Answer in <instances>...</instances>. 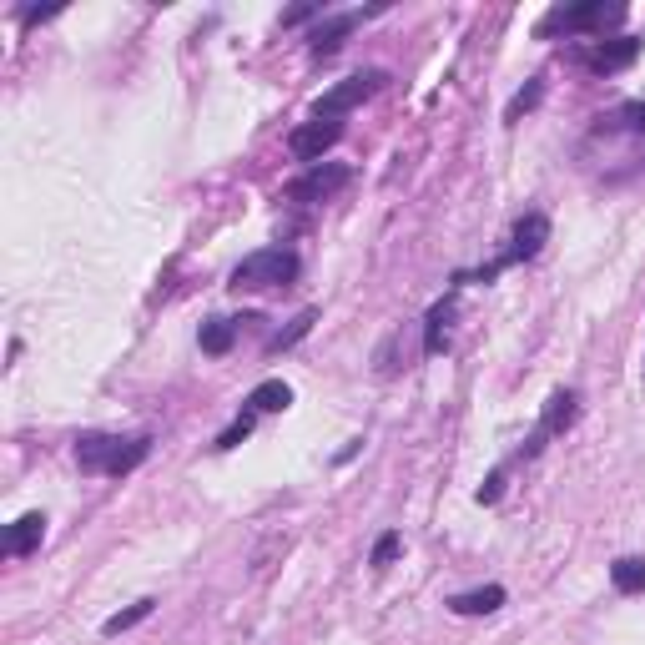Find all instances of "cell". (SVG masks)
I'll use <instances>...</instances> for the list:
<instances>
[{
	"label": "cell",
	"mask_w": 645,
	"mask_h": 645,
	"mask_svg": "<svg viewBox=\"0 0 645 645\" xmlns=\"http://www.w3.org/2000/svg\"><path fill=\"white\" fill-rule=\"evenodd\" d=\"M404 550V540H399V530H383L378 540H373V555H368V565H389L394 555Z\"/></svg>",
	"instance_id": "21"
},
{
	"label": "cell",
	"mask_w": 645,
	"mask_h": 645,
	"mask_svg": "<svg viewBox=\"0 0 645 645\" xmlns=\"http://www.w3.org/2000/svg\"><path fill=\"white\" fill-rule=\"evenodd\" d=\"M288 404H293V389H288L283 378H268V383H257V389L247 394V409L252 414H283Z\"/></svg>",
	"instance_id": "12"
},
{
	"label": "cell",
	"mask_w": 645,
	"mask_h": 645,
	"mask_svg": "<svg viewBox=\"0 0 645 645\" xmlns=\"http://www.w3.org/2000/svg\"><path fill=\"white\" fill-rule=\"evenodd\" d=\"M348 167H338V162H328V167H308L298 182H288V197L293 202H328L338 187H348Z\"/></svg>",
	"instance_id": "5"
},
{
	"label": "cell",
	"mask_w": 645,
	"mask_h": 645,
	"mask_svg": "<svg viewBox=\"0 0 645 645\" xmlns=\"http://www.w3.org/2000/svg\"><path fill=\"white\" fill-rule=\"evenodd\" d=\"M635 56H640V41L635 36H615V41H600L595 51H585V66L600 71V76H610V71H625Z\"/></svg>",
	"instance_id": "9"
},
{
	"label": "cell",
	"mask_w": 645,
	"mask_h": 645,
	"mask_svg": "<svg viewBox=\"0 0 645 645\" xmlns=\"http://www.w3.org/2000/svg\"><path fill=\"white\" fill-rule=\"evenodd\" d=\"M610 585H615L620 595H640V590H645V560H640V555H620V560L610 565Z\"/></svg>",
	"instance_id": "15"
},
{
	"label": "cell",
	"mask_w": 645,
	"mask_h": 645,
	"mask_svg": "<svg viewBox=\"0 0 645 645\" xmlns=\"http://www.w3.org/2000/svg\"><path fill=\"white\" fill-rule=\"evenodd\" d=\"M298 278V252L288 247H263V252H247L242 263L232 268V288H288Z\"/></svg>",
	"instance_id": "2"
},
{
	"label": "cell",
	"mask_w": 645,
	"mask_h": 645,
	"mask_svg": "<svg viewBox=\"0 0 645 645\" xmlns=\"http://www.w3.org/2000/svg\"><path fill=\"white\" fill-rule=\"evenodd\" d=\"M449 318H454V298H444V303L429 308V318H424V353H444V343H449Z\"/></svg>",
	"instance_id": "14"
},
{
	"label": "cell",
	"mask_w": 645,
	"mask_h": 645,
	"mask_svg": "<svg viewBox=\"0 0 645 645\" xmlns=\"http://www.w3.org/2000/svg\"><path fill=\"white\" fill-rule=\"evenodd\" d=\"M383 86H389V71H358V76L338 81L333 91H323V96L313 101V116H318V121H338L343 111L363 106V101H368V96H378Z\"/></svg>",
	"instance_id": "4"
},
{
	"label": "cell",
	"mask_w": 645,
	"mask_h": 645,
	"mask_svg": "<svg viewBox=\"0 0 645 645\" xmlns=\"http://www.w3.org/2000/svg\"><path fill=\"white\" fill-rule=\"evenodd\" d=\"M303 21H323V6H293V11H283V26H303Z\"/></svg>",
	"instance_id": "22"
},
{
	"label": "cell",
	"mask_w": 645,
	"mask_h": 645,
	"mask_svg": "<svg viewBox=\"0 0 645 645\" xmlns=\"http://www.w3.org/2000/svg\"><path fill=\"white\" fill-rule=\"evenodd\" d=\"M147 615H152V600H137L132 610H116V615H111V620H106L101 630H106V635H121V630H132V625H142Z\"/></svg>",
	"instance_id": "18"
},
{
	"label": "cell",
	"mask_w": 645,
	"mask_h": 645,
	"mask_svg": "<svg viewBox=\"0 0 645 645\" xmlns=\"http://www.w3.org/2000/svg\"><path fill=\"white\" fill-rule=\"evenodd\" d=\"M499 605H504V585L464 590V595H454V600H449V610H454V615H494Z\"/></svg>",
	"instance_id": "13"
},
{
	"label": "cell",
	"mask_w": 645,
	"mask_h": 645,
	"mask_svg": "<svg viewBox=\"0 0 645 645\" xmlns=\"http://www.w3.org/2000/svg\"><path fill=\"white\" fill-rule=\"evenodd\" d=\"M499 489H504V469H494V474L479 484V504H494V499H499Z\"/></svg>",
	"instance_id": "23"
},
{
	"label": "cell",
	"mask_w": 645,
	"mask_h": 645,
	"mask_svg": "<svg viewBox=\"0 0 645 645\" xmlns=\"http://www.w3.org/2000/svg\"><path fill=\"white\" fill-rule=\"evenodd\" d=\"M540 96H545V81L535 76V81H530V86H525L520 96H514V101L504 106V121H520L525 111H535V106H540Z\"/></svg>",
	"instance_id": "17"
},
{
	"label": "cell",
	"mask_w": 645,
	"mask_h": 645,
	"mask_svg": "<svg viewBox=\"0 0 645 645\" xmlns=\"http://www.w3.org/2000/svg\"><path fill=\"white\" fill-rule=\"evenodd\" d=\"M575 414H580V404H575V394H555V399L545 404V419H540V429H535V439L525 444V454H540L550 434H565V429L575 424Z\"/></svg>",
	"instance_id": "8"
},
{
	"label": "cell",
	"mask_w": 645,
	"mask_h": 645,
	"mask_svg": "<svg viewBox=\"0 0 645 645\" xmlns=\"http://www.w3.org/2000/svg\"><path fill=\"white\" fill-rule=\"evenodd\" d=\"M545 237H550V217L545 212H530L520 227H514V247L504 257H509V263H530V257H540Z\"/></svg>",
	"instance_id": "10"
},
{
	"label": "cell",
	"mask_w": 645,
	"mask_h": 645,
	"mask_svg": "<svg viewBox=\"0 0 645 645\" xmlns=\"http://www.w3.org/2000/svg\"><path fill=\"white\" fill-rule=\"evenodd\" d=\"M625 21V6L620 0H585V6H560V11H550L545 21H540V36H555V31H580V36H595V31H605V26H620Z\"/></svg>",
	"instance_id": "3"
},
{
	"label": "cell",
	"mask_w": 645,
	"mask_h": 645,
	"mask_svg": "<svg viewBox=\"0 0 645 645\" xmlns=\"http://www.w3.org/2000/svg\"><path fill=\"white\" fill-rule=\"evenodd\" d=\"M358 21H363L358 11H343V16H323V21H318V26L308 31V51H313V56H333V51H338V46H343V41H348V36L358 31Z\"/></svg>",
	"instance_id": "7"
},
{
	"label": "cell",
	"mask_w": 645,
	"mask_h": 645,
	"mask_svg": "<svg viewBox=\"0 0 645 645\" xmlns=\"http://www.w3.org/2000/svg\"><path fill=\"white\" fill-rule=\"evenodd\" d=\"M232 343H237V323H232V318H207V323H202V353L222 358Z\"/></svg>",
	"instance_id": "16"
},
{
	"label": "cell",
	"mask_w": 645,
	"mask_h": 645,
	"mask_svg": "<svg viewBox=\"0 0 645 645\" xmlns=\"http://www.w3.org/2000/svg\"><path fill=\"white\" fill-rule=\"evenodd\" d=\"M252 424H257V414H252V409H242V414H237V419H232V424L217 434V449H237V444L252 434Z\"/></svg>",
	"instance_id": "20"
},
{
	"label": "cell",
	"mask_w": 645,
	"mask_h": 645,
	"mask_svg": "<svg viewBox=\"0 0 645 645\" xmlns=\"http://www.w3.org/2000/svg\"><path fill=\"white\" fill-rule=\"evenodd\" d=\"M313 323H318V313H313V308H308V313H298V318H293V328H288V333H278V338L268 343V353H283V348H293L298 338H308V328H313Z\"/></svg>",
	"instance_id": "19"
},
{
	"label": "cell",
	"mask_w": 645,
	"mask_h": 645,
	"mask_svg": "<svg viewBox=\"0 0 645 645\" xmlns=\"http://www.w3.org/2000/svg\"><path fill=\"white\" fill-rule=\"evenodd\" d=\"M41 540H46V514H41V509H31V514H21V520L6 530L0 550H6V555H31Z\"/></svg>",
	"instance_id": "11"
},
{
	"label": "cell",
	"mask_w": 645,
	"mask_h": 645,
	"mask_svg": "<svg viewBox=\"0 0 645 645\" xmlns=\"http://www.w3.org/2000/svg\"><path fill=\"white\" fill-rule=\"evenodd\" d=\"M152 439H116V434H81L76 439V464L81 474H132L137 464H147Z\"/></svg>",
	"instance_id": "1"
},
{
	"label": "cell",
	"mask_w": 645,
	"mask_h": 645,
	"mask_svg": "<svg viewBox=\"0 0 645 645\" xmlns=\"http://www.w3.org/2000/svg\"><path fill=\"white\" fill-rule=\"evenodd\" d=\"M338 137H343L338 121H308V126H298V132L288 137V152L298 162H318L328 147H338Z\"/></svg>",
	"instance_id": "6"
}]
</instances>
